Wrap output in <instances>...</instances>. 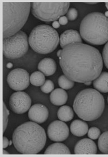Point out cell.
I'll use <instances>...</instances> for the list:
<instances>
[{"label": "cell", "instance_id": "cell-27", "mask_svg": "<svg viewBox=\"0 0 108 157\" xmlns=\"http://www.w3.org/2000/svg\"><path fill=\"white\" fill-rule=\"evenodd\" d=\"M78 16V11L74 8H71L68 10L67 13V17L68 20L74 21Z\"/></svg>", "mask_w": 108, "mask_h": 157}, {"label": "cell", "instance_id": "cell-28", "mask_svg": "<svg viewBox=\"0 0 108 157\" xmlns=\"http://www.w3.org/2000/svg\"><path fill=\"white\" fill-rule=\"evenodd\" d=\"M102 58L106 67L108 69V42L106 43L102 52Z\"/></svg>", "mask_w": 108, "mask_h": 157}, {"label": "cell", "instance_id": "cell-17", "mask_svg": "<svg viewBox=\"0 0 108 157\" xmlns=\"http://www.w3.org/2000/svg\"><path fill=\"white\" fill-rule=\"evenodd\" d=\"M88 124L81 120H75L70 125V131L77 137H82L88 132Z\"/></svg>", "mask_w": 108, "mask_h": 157}, {"label": "cell", "instance_id": "cell-6", "mask_svg": "<svg viewBox=\"0 0 108 157\" xmlns=\"http://www.w3.org/2000/svg\"><path fill=\"white\" fill-rule=\"evenodd\" d=\"M29 44L34 52L48 54L54 52L60 42L59 34L52 27L46 25H38L30 34Z\"/></svg>", "mask_w": 108, "mask_h": 157}, {"label": "cell", "instance_id": "cell-7", "mask_svg": "<svg viewBox=\"0 0 108 157\" xmlns=\"http://www.w3.org/2000/svg\"><path fill=\"white\" fill-rule=\"evenodd\" d=\"M69 2H33L32 13L36 18L44 22L55 21L67 13Z\"/></svg>", "mask_w": 108, "mask_h": 157}, {"label": "cell", "instance_id": "cell-5", "mask_svg": "<svg viewBox=\"0 0 108 157\" xmlns=\"http://www.w3.org/2000/svg\"><path fill=\"white\" fill-rule=\"evenodd\" d=\"M79 32L86 42L102 45L108 42V17L99 12L89 13L81 21Z\"/></svg>", "mask_w": 108, "mask_h": 157}, {"label": "cell", "instance_id": "cell-21", "mask_svg": "<svg viewBox=\"0 0 108 157\" xmlns=\"http://www.w3.org/2000/svg\"><path fill=\"white\" fill-rule=\"evenodd\" d=\"M45 75L40 71L33 72L30 76V82L32 85L40 86L45 82Z\"/></svg>", "mask_w": 108, "mask_h": 157}, {"label": "cell", "instance_id": "cell-29", "mask_svg": "<svg viewBox=\"0 0 108 157\" xmlns=\"http://www.w3.org/2000/svg\"><path fill=\"white\" fill-rule=\"evenodd\" d=\"M60 24L61 25H65L68 22V19L67 16H63L59 18V21Z\"/></svg>", "mask_w": 108, "mask_h": 157}, {"label": "cell", "instance_id": "cell-16", "mask_svg": "<svg viewBox=\"0 0 108 157\" xmlns=\"http://www.w3.org/2000/svg\"><path fill=\"white\" fill-rule=\"evenodd\" d=\"M68 94L62 89H56L52 91L50 95V100L55 105L61 106L65 104L67 101Z\"/></svg>", "mask_w": 108, "mask_h": 157}, {"label": "cell", "instance_id": "cell-15", "mask_svg": "<svg viewBox=\"0 0 108 157\" xmlns=\"http://www.w3.org/2000/svg\"><path fill=\"white\" fill-rule=\"evenodd\" d=\"M57 66L55 61L51 58L42 59L38 64V69L46 76H50L55 74Z\"/></svg>", "mask_w": 108, "mask_h": 157}, {"label": "cell", "instance_id": "cell-33", "mask_svg": "<svg viewBox=\"0 0 108 157\" xmlns=\"http://www.w3.org/2000/svg\"><path fill=\"white\" fill-rule=\"evenodd\" d=\"M61 53H62V50H59L58 52H57V55L59 57H60L61 56Z\"/></svg>", "mask_w": 108, "mask_h": 157}, {"label": "cell", "instance_id": "cell-38", "mask_svg": "<svg viewBox=\"0 0 108 157\" xmlns=\"http://www.w3.org/2000/svg\"><path fill=\"white\" fill-rule=\"evenodd\" d=\"M12 142H13V140L9 141V145H11V144H13V143H12Z\"/></svg>", "mask_w": 108, "mask_h": 157}, {"label": "cell", "instance_id": "cell-10", "mask_svg": "<svg viewBox=\"0 0 108 157\" xmlns=\"http://www.w3.org/2000/svg\"><path fill=\"white\" fill-rule=\"evenodd\" d=\"M32 100L27 93L17 91L11 94L9 99V106L11 110L17 114H23L29 110Z\"/></svg>", "mask_w": 108, "mask_h": 157}, {"label": "cell", "instance_id": "cell-40", "mask_svg": "<svg viewBox=\"0 0 108 157\" xmlns=\"http://www.w3.org/2000/svg\"></svg>", "mask_w": 108, "mask_h": 157}, {"label": "cell", "instance_id": "cell-36", "mask_svg": "<svg viewBox=\"0 0 108 157\" xmlns=\"http://www.w3.org/2000/svg\"><path fill=\"white\" fill-rule=\"evenodd\" d=\"M87 3H88V4H90V5H96V4H97V2H88Z\"/></svg>", "mask_w": 108, "mask_h": 157}, {"label": "cell", "instance_id": "cell-8", "mask_svg": "<svg viewBox=\"0 0 108 157\" xmlns=\"http://www.w3.org/2000/svg\"><path fill=\"white\" fill-rule=\"evenodd\" d=\"M28 43L27 34L22 31L9 37L3 38V55L9 59L20 58L28 52Z\"/></svg>", "mask_w": 108, "mask_h": 157}, {"label": "cell", "instance_id": "cell-39", "mask_svg": "<svg viewBox=\"0 0 108 157\" xmlns=\"http://www.w3.org/2000/svg\"><path fill=\"white\" fill-rule=\"evenodd\" d=\"M106 8L108 9V2L106 3Z\"/></svg>", "mask_w": 108, "mask_h": 157}, {"label": "cell", "instance_id": "cell-35", "mask_svg": "<svg viewBox=\"0 0 108 157\" xmlns=\"http://www.w3.org/2000/svg\"><path fill=\"white\" fill-rule=\"evenodd\" d=\"M84 85H90L91 84V82H86V83H84Z\"/></svg>", "mask_w": 108, "mask_h": 157}, {"label": "cell", "instance_id": "cell-34", "mask_svg": "<svg viewBox=\"0 0 108 157\" xmlns=\"http://www.w3.org/2000/svg\"><path fill=\"white\" fill-rule=\"evenodd\" d=\"M3 155H9V153L8 152L6 151H5L3 149Z\"/></svg>", "mask_w": 108, "mask_h": 157}, {"label": "cell", "instance_id": "cell-14", "mask_svg": "<svg viewBox=\"0 0 108 157\" xmlns=\"http://www.w3.org/2000/svg\"><path fill=\"white\" fill-rule=\"evenodd\" d=\"M60 45L62 48L75 43H82L81 35L75 30H67L61 34L60 38Z\"/></svg>", "mask_w": 108, "mask_h": 157}, {"label": "cell", "instance_id": "cell-31", "mask_svg": "<svg viewBox=\"0 0 108 157\" xmlns=\"http://www.w3.org/2000/svg\"><path fill=\"white\" fill-rule=\"evenodd\" d=\"M60 23L58 21H54V22L52 23V27H54V28H55V29H57V28H59L60 26Z\"/></svg>", "mask_w": 108, "mask_h": 157}, {"label": "cell", "instance_id": "cell-18", "mask_svg": "<svg viewBox=\"0 0 108 157\" xmlns=\"http://www.w3.org/2000/svg\"><path fill=\"white\" fill-rule=\"evenodd\" d=\"M93 85L99 92H108V72H102L94 81Z\"/></svg>", "mask_w": 108, "mask_h": 157}, {"label": "cell", "instance_id": "cell-32", "mask_svg": "<svg viewBox=\"0 0 108 157\" xmlns=\"http://www.w3.org/2000/svg\"><path fill=\"white\" fill-rule=\"evenodd\" d=\"M13 64L11 63H8L7 64V67L8 68H9V69L13 67Z\"/></svg>", "mask_w": 108, "mask_h": 157}, {"label": "cell", "instance_id": "cell-13", "mask_svg": "<svg viewBox=\"0 0 108 157\" xmlns=\"http://www.w3.org/2000/svg\"><path fill=\"white\" fill-rule=\"evenodd\" d=\"M97 152V146L91 139H81L75 146L74 153L76 155H96Z\"/></svg>", "mask_w": 108, "mask_h": 157}, {"label": "cell", "instance_id": "cell-22", "mask_svg": "<svg viewBox=\"0 0 108 157\" xmlns=\"http://www.w3.org/2000/svg\"><path fill=\"white\" fill-rule=\"evenodd\" d=\"M98 146L102 153L108 155V131L104 132L99 136Z\"/></svg>", "mask_w": 108, "mask_h": 157}, {"label": "cell", "instance_id": "cell-1", "mask_svg": "<svg viewBox=\"0 0 108 157\" xmlns=\"http://www.w3.org/2000/svg\"><path fill=\"white\" fill-rule=\"evenodd\" d=\"M59 59L63 74L78 83L94 81L103 69V59L99 50L82 43L65 46Z\"/></svg>", "mask_w": 108, "mask_h": 157}, {"label": "cell", "instance_id": "cell-12", "mask_svg": "<svg viewBox=\"0 0 108 157\" xmlns=\"http://www.w3.org/2000/svg\"><path fill=\"white\" fill-rule=\"evenodd\" d=\"M49 116L48 108L42 104H36L29 110L28 117L30 121L37 124H42L47 120Z\"/></svg>", "mask_w": 108, "mask_h": 157}, {"label": "cell", "instance_id": "cell-3", "mask_svg": "<svg viewBox=\"0 0 108 157\" xmlns=\"http://www.w3.org/2000/svg\"><path fill=\"white\" fill-rule=\"evenodd\" d=\"M105 107L103 95L94 89L82 90L75 98L73 108L79 118L84 121H94L101 116Z\"/></svg>", "mask_w": 108, "mask_h": 157}, {"label": "cell", "instance_id": "cell-2", "mask_svg": "<svg viewBox=\"0 0 108 157\" xmlns=\"http://www.w3.org/2000/svg\"><path fill=\"white\" fill-rule=\"evenodd\" d=\"M12 140L16 150L21 154L36 155L45 146L47 135L38 124L27 121L15 130Z\"/></svg>", "mask_w": 108, "mask_h": 157}, {"label": "cell", "instance_id": "cell-20", "mask_svg": "<svg viewBox=\"0 0 108 157\" xmlns=\"http://www.w3.org/2000/svg\"><path fill=\"white\" fill-rule=\"evenodd\" d=\"M74 116V111L70 106L64 105L59 109L57 112L59 119L63 121H69L72 120Z\"/></svg>", "mask_w": 108, "mask_h": 157}, {"label": "cell", "instance_id": "cell-25", "mask_svg": "<svg viewBox=\"0 0 108 157\" xmlns=\"http://www.w3.org/2000/svg\"><path fill=\"white\" fill-rule=\"evenodd\" d=\"M3 133L5 132L8 122V116L9 115V110H8L5 102L3 103Z\"/></svg>", "mask_w": 108, "mask_h": 157}, {"label": "cell", "instance_id": "cell-23", "mask_svg": "<svg viewBox=\"0 0 108 157\" xmlns=\"http://www.w3.org/2000/svg\"><path fill=\"white\" fill-rule=\"evenodd\" d=\"M59 85L62 89L69 90L74 86V82L68 78L65 75H62L58 79Z\"/></svg>", "mask_w": 108, "mask_h": 157}, {"label": "cell", "instance_id": "cell-11", "mask_svg": "<svg viewBox=\"0 0 108 157\" xmlns=\"http://www.w3.org/2000/svg\"><path fill=\"white\" fill-rule=\"evenodd\" d=\"M48 136L52 141L60 142L65 140L69 136L67 125L61 121H55L50 124L47 131Z\"/></svg>", "mask_w": 108, "mask_h": 157}, {"label": "cell", "instance_id": "cell-19", "mask_svg": "<svg viewBox=\"0 0 108 157\" xmlns=\"http://www.w3.org/2000/svg\"><path fill=\"white\" fill-rule=\"evenodd\" d=\"M44 153L45 155H70L71 152L64 144L56 143L50 145Z\"/></svg>", "mask_w": 108, "mask_h": 157}, {"label": "cell", "instance_id": "cell-26", "mask_svg": "<svg viewBox=\"0 0 108 157\" xmlns=\"http://www.w3.org/2000/svg\"><path fill=\"white\" fill-rule=\"evenodd\" d=\"M101 136V131L98 128L92 127L88 131V136L90 139L96 140Z\"/></svg>", "mask_w": 108, "mask_h": 157}, {"label": "cell", "instance_id": "cell-24", "mask_svg": "<svg viewBox=\"0 0 108 157\" xmlns=\"http://www.w3.org/2000/svg\"><path fill=\"white\" fill-rule=\"evenodd\" d=\"M54 89V84L51 80L45 81L43 85L40 86V90L45 94H49L52 92Z\"/></svg>", "mask_w": 108, "mask_h": 157}, {"label": "cell", "instance_id": "cell-9", "mask_svg": "<svg viewBox=\"0 0 108 157\" xmlns=\"http://www.w3.org/2000/svg\"><path fill=\"white\" fill-rule=\"evenodd\" d=\"M7 81L11 89L17 91H22L29 85V74L25 70L15 69L9 72L7 76Z\"/></svg>", "mask_w": 108, "mask_h": 157}, {"label": "cell", "instance_id": "cell-37", "mask_svg": "<svg viewBox=\"0 0 108 157\" xmlns=\"http://www.w3.org/2000/svg\"><path fill=\"white\" fill-rule=\"evenodd\" d=\"M104 15H105V16H106V17H108V11H106Z\"/></svg>", "mask_w": 108, "mask_h": 157}, {"label": "cell", "instance_id": "cell-30", "mask_svg": "<svg viewBox=\"0 0 108 157\" xmlns=\"http://www.w3.org/2000/svg\"><path fill=\"white\" fill-rule=\"evenodd\" d=\"M9 145V141L8 139H7L6 137H3V148H7V147Z\"/></svg>", "mask_w": 108, "mask_h": 157}, {"label": "cell", "instance_id": "cell-4", "mask_svg": "<svg viewBox=\"0 0 108 157\" xmlns=\"http://www.w3.org/2000/svg\"><path fill=\"white\" fill-rule=\"evenodd\" d=\"M3 38L20 32L29 15L32 3L3 2Z\"/></svg>", "mask_w": 108, "mask_h": 157}]
</instances>
